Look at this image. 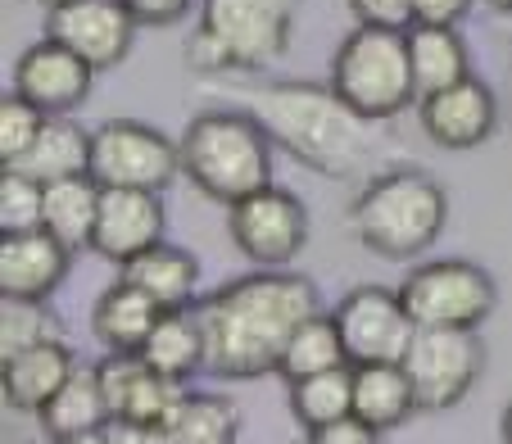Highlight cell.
<instances>
[{"instance_id": "obj_1", "label": "cell", "mask_w": 512, "mask_h": 444, "mask_svg": "<svg viewBox=\"0 0 512 444\" xmlns=\"http://www.w3.org/2000/svg\"><path fill=\"white\" fill-rule=\"evenodd\" d=\"M318 309V286L286 268L227 281L195 309L204 331V372L223 381H254L281 367L286 340Z\"/></svg>"}, {"instance_id": "obj_2", "label": "cell", "mask_w": 512, "mask_h": 444, "mask_svg": "<svg viewBox=\"0 0 512 444\" xmlns=\"http://www.w3.org/2000/svg\"><path fill=\"white\" fill-rule=\"evenodd\" d=\"M236 109L268 132L272 145L300 164L327 177H358L368 168L377 136L372 123L358 118L331 87H304V82H241L232 87Z\"/></svg>"}, {"instance_id": "obj_3", "label": "cell", "mask_w": 512, "mask_h": 444, "mask_svg": "<svg viewBox=\"0 0 512 444\" xmlns=\"http://www.w3.org/2000/svg\"><path fill=\"white\" fill-rule=\"evenodd\" d=\"M449 218V195L422 168H386L363 182L349 204V227L358 245L386 263H408L426 254Z\"/></svg>"}, {"instance_id": "obj_4", "label": "cell", "mask_w": 512, "mask_h": 444, "mask_svg": "<svg viewBox=\"0 0 512 444\" xmlns=\"http://www.w3.org/2000/svg\"><path fill=\"white\" fill-rule=\"evenodd\" d=\"M177 150H182V173L195 182V191L227 209L272 182V141L245 109L195 114Z\"/></svg>"}, {"instance_id": "obj_5", "label": "cell", "mask_w": 512, "mask_h": 444, "mask_svg": "<svg viewBox=\"0 0 512 444\" xmlns=\"http://www.w3.org/2000/svg\"><path fill=\"white\" fill-rule=\"evenodd\" d=\"M290 0H204L200 28L186 41V64L204 78L263 73L290 46Z\"/></svg>"}, {"instance_id": "obj_6", "label": "cell", "mask_w": 512, "mask_h": 444, "mask_svg": "<svg viewBox=\"0 0 512 444\" xmlns=\"http://www.w3.org/2000/svg\"><path fill=\"white\" fill-rule=\"evenodd\" d=\"M331 91L368 123H390L417 100L408 32L399 28H354L331 59Z\"/></svg>"}, {"instance_id": "obj_7", "label": "cell", "mask_w": 512, "mask_h": 444, "mask_svg": "<svg viewBox=\"0 0 512 444\" xmlns=\"http://www.w3.org/2000/svg\"><path fill=\"white\" fill-rule=\"evenodd\" d=\"M485 340L472 327H417L404 354V372L413 381L417 408L445 413L458 408L485 372Z\"/></svg>"}, {"instance_id": "obj_8", "label": "cell", "mask_w": 512, "mask_h": 444, "mask_svg": "<svg viewBox=\"0 0 512 444\" xmlns=\"http://www.w3.org/2000/svg\"><path fill=\"white\" fill-rule=\"evenodd\" d=\"M404 309L417 327H481L499 304V286L485 268L467 259H431L417 263L399 286Z\"/></svg>"}, {"instance_id": "obj_9", "label": "cell", "mask_w": 512, "mask_h": 444, "mask_svg": "<svg viewBox=\"0 0 512 444\" xmlns=\"http://www.w3.org/2000/svg\"><path fill=\"white\" fill-rule=\"evenodd\" d=\"M177 173H182V150L159 127L136 118H109L91 132V182L164 195Z\"/></svg>"}, {"instance_id": "obj_10", "label": "cell", "mask_w": 512, "mask_h": 444, "mask_svg": "<svg viewBox=\"0 0 512 444\" xmlns=\"http://www.w3.org/2000/svg\"><path fill=\"white\" fill-rule=\"evenodd\" d=\"M232 218H227V232H232L236 250L245 254L259 268H290V263L304 254L309 245V209L295 191L286 186H263V191L236 200Z\"/></svg>"}, {"instance_id": "obj_11", "label": "cell", "mask_w": 512, "mask_h": 444, "mask_svg": "<svg viewBox=\"0 0 512 444\" xmlns=\"http://www.w3.org/2000/svg\"><path fill=\"white\" fill-rule=\"evenodd\" d=\"M345 340L349 367H372V363H404L408 345L417 336L413 313L404 309V295L386 286H354L345 290V300L331 309Z\"/></svg>"}, {"instance_id": "obj_12", "label": "cell", "mask_w": 512, "mask_h": 444, "mask_svg": "<svg viewBox=\"0 0 512 444\" xmlns=\"http://www.w3.org/2000/svg\"><path fill=\"white\" fill-rule=\"evenodd\" d=\"M136 28L141 23L127 14L123 0H64L46 10V37L68 46L96 73H109L132 55Z\"/></svg>"}, {"instance_id": "obj_13", "label": "cell", "mask_w": 512, "mask_h": 444, "mask_svg": "<svg viewBox=\"0 0 512 444\" xmlns=\"http://www.w3.org/2000/svg\"><path fill=\"white\" fill-rule=\"evenodd\" d=\"M96 87V68H87L78 55L59 41L41 37L14 59V82L10 91L37 105L46 118H68Z\"/></svg>"}, {"instance_id": "obj_14", "label": "cell", "mask_w": 512, "mask_h": 444, "mask_svg": "<svg viewBox=\"0 0 512 444\" xmlns=\"http://www.w3.org/2000/svg\"><path fill=\"white\" fill-rule=\"evenodd\" d=\"M168 209L159 191H123V186H100V218L91 232V254L109 263H132L136 254L164 245Z\"/></svg>"}, {"instance_id": "obj_15", "label": "cell", "mask_w": 512, "mask_h": 444, "mask_svg": "<svg viewBox=\"0 0 512 444\" xmlns=\"http://www.w3.org/2000/svg\"><path fill=\"white\" fill-rule=\"evenodd\" d=\"M417 123H422L426 141L440 150H476L499 127V100H494L490 82L463 78L458 87L417 100Z\"/></svg>"}, {"instance_id": "obj_16", "label": "cell", "mask_w": 512, "mask_h": 444, "mask_svg": "<svg viewBox=\"0 0 512 444\" xmlns=\"http://www.w3.org/2000/svg\"><path fill=\"white\" fill-rule=\"evenodd\" d=\"M96 367H100V386H105L114 422L164 426L168 413L177 408V399L186 395L182 381L155 372L141 354H109L105 363H96Z\"/></svg>"}, {"instance_id": "obj_17", "label": "cell", "mask_w": 512, "mask_h": 444, "mask_svg": "<svg viewBox=\"0 0 512 444\" xmlns=\"http://www.w3.org/2000/svg\"><path fill=\"white\" fill-rule=\"evenodd\" d=\"M73 268V250L50 232L0 236V300L46 304L64 286Z\"/></svg>"}, {"instance_id": "obj_18", "label": "cell", "mask_w": 512, "mask_h": 444, "mask_svg": "<svg viewBox=\"0 0 512 444\" xmlns=\"http://www.w3.org/2000/svg\"><path fill=\"white\" fill-rule=\"evenodd\" d=\"M73 372H78V358L64 345V336H55V340H41V345H28L19 354L0 358V390H5V404L10 408L41 413Z\"/></svg>"}, {"instance_id": "obj_19", "label": "cell", "mask_w": 512, "mask_h": 444, "mask_svg": "<svg viewBox=\"0 0 512 444\" xmlns=\"http://www.w3.org/2000/svg\"><path fill=\"white\" fill-rule=\"evenodd\" d=\"M123 281H132L141 295H150L164 313L191 309L195 286H200V263H195L191 250L164 241V245H155V250L136 254L132 263H123Z\"/></svg>"}, {"instance_id": "obj_20", "label": "cell", "mask_w": 512, "mask_h": 444, "mask_svg": "<svg viewBox=\"0 0 512 444\" xmlns=\"http://www.w3.org/2000/svg\"><path fill=\"white\" fill-rule=\"evenodd\" d=\"M159 304L132 286V281H114L91 309V331L109 354H141L150 331L159 322Z\"/></svg>"}, {"instance_id": "obj_21", "label": "cell", "mask_w": 512, "mask_h": 444, "mask_svg": "<svg viewBox=\"0 0 512 444\" xmlns=\"http://www.w3.org/2000/svg\"><path fill=\"white\" fill-rule=\"evenodd\" d=\"M408 64H413L417 100L472 78V59H467L458 28H440V23H413L408 28Z\"/></svg>"}, {"instance_id": "obj_22", "label": "cell", "mask_w": 512, "mask_h": 444, "mask_svg": "<svg viewBox=\"0 0 512 444\" xmlns=\"http://www.w3.org/2000/svg\"><path fill=\"white\" fill-rule=\"evenodd\" d=\"M417 413V395L404 363H372L354 367V417L368 422L377 435L404 426Z\"/></svg>"}, {"instance_id": "obj_23", "label": "cell", "mask_w": 512, "mask_h": 444, "mask_svg": "<svg viewBox=\"0 0 512 444\" xmlns=\"http://www.w3.org/2000/svg\"><path fill=\"white\" fill-rule=\"evenodd\" d=\"M37 422L50 440H59V435H82V431H105V426L114 422V413H109L105 386H100V367L78 363V372L59 386V395L41 408Z\"/></svg>"}, {"instance_id": "obj_24", "label": "cell", "mask_w": 512, "mask_h": 444, "mask_svg": "<svg viewBox=\"0 0 512 444\" xmlns=\"http://www.w3.org/2000/svg\"><path fill=\"white\" fill-rule=\"evenodd\" d=\"M14 168L41 186L68 182V177H91V132H82L73 118H46L41 136Z\"/></svg>"}, {"instance_id": "obj_25", "label": "cell", "mask_w": 512, "mask_h": 444, "mask_svg": "<svg viewBox=\"0 0 512 444\" xmlns=\"http://www.w3.org/2000/svg\"><path fill=\"white\" fill-rule=\"evenodd\" d=\"M141 358L155 367V372L182 381V386L195 377V372H204V331H200L195 309L159 313V322H155V331H150V340H145Z\"/></svg>"}, {"instance_id": "obj_26", "label": "cell", "mask_w": 512, "mask_h": 444, "mask_svg": "<svg viewBox=\"0 0 512 444\" xmlns=\"http://www.w3.org/2000/svg\"><path fill=\"white\" fill-rule=\"evenodd\" d=\"M96 218H100V182H91V177H68V182L46 186V218H41V232L64 241L73 254L91 250Z\"/></svg>"}, {"instance_id": "obj_27", "label": "cell", "mask_w": 512, "mask_h": 444, "mask_svg": "<svg viewBox=\"0 0 512 444\" xmlns=\"http://www.w3.org/2000/svg\"><path fill=\"white\" fill-rule=\"evenodd\" d=\"M168 444H236L241 435V413L232 399L204 395V390H186L177 408L164 422Z\"/></svg>"}, {"instance_id": "obj_28", "label": "cell", "mask_w": 512, "mask_h": 444, "mask_svg": "<svg viewBox=\"0 0 512 444\" xmlns=\"http://www.w3.org/2000/svg\"><path fill=\"white\" fill-rule=\"evenodd\" d=\"M336 367H349L345 354V340H340V327L331 313H313L309 322L295 327V336L286 340V354H281V377L290 381H304V377H318V372H336Z\"/></svg>"}, {"instance_id": "obj_29", "label": "cell", "mask_w": 512, "mask_h": 444, "mask_svg": "<svg viewBox=\"0 0 512 444\" xmlns=\"http://www.w3.org/2000/svg\"><path fill=\"white\" fill-rule=\"evenodd\" d=\"M290 413L304 431H322V426L340 422L354 413V367H336V372H318V377L290 381L286 386Z\"/></svg>"}, {"instance_id": "obj_30", "label": "cell", "mask_w": 512, "mask_h": 444, "mask_svg": "<svg viewBox=\"0 0 512 444\" xmlns=\"http://www.w3.org/2000/svg\"><path fill=\"white\" fill-rule=\"evenodd\" d=\"M41 218H46V186L19 168H5L0 173V236L41 232Z\"/></svg>"}, {"instance_id": "obj_31", "label": "cell", "mask_w": 512, "mask_h": 444, "mask_svg": "<svg viewBox=\"0 0 512 444\" xmlns=\"http://www.w3.org/2000/svg\"><path fill=\"white\" fill-rule=\"evenodd\" d=\"M59 322L46 313V304H28V300H0V358L19 354L28 345L55 340Z\"/></svg>"}, {"instance_id": "obj_32", "label": "cell", "mask_w": 512, "mask_h": 444, "mask_svg": "<svg viewBox=\"0 0 512 444\" xmlns=\"http://www.w3.org/2000/svg\"><path fill=\"white\" fill-rule=\"evenodd\" d=\"M41 127H46V114H41L37 105H28L23 96H5L0 100V164L14 168L23 155L32 150V141L41 136Z\"/></svg>"}, {"instance_id": "obj_33", "label": "cell", "mask_w": 512, "mask_h": 444, "mask_svg": "<svg viewBox=\"0 0 512 444\" xmlns=\"http://www.w3.org/2000/svg\"><path fill=\"white\" fill-rule=\"evenodd\" d=\"M358 28H413V0H349Z\"/></svg>"}, {"instance_id": "obj_34", "label": "cell", "mask_w": 512, "mask_h": 444, "mask_svg": "<svg viewBox=\"0 0 512 444\" xmlns=\"http://www.w3.org/2000/svg\"><path fill=\"white\" fill-rule=\"evenodd\" d=\"M127 14H132L141 28H173L177 19L191 14L195 0H123Z\"/></svg>"}, {"instance_id": "obj_35", "label": "cell", "mask_w": 512, "mask_h": 444, "mask_svg": "<svg viewBox=\"0 0 512 444\" xmlns=\"http://www.w3.org/2000/svg\"><path fill=\"white\" fill-rule=\"evenodd\" d=\"M309 444H381V435L349 413V417H340V422L322 426V431H309Z\"/></svg>"}, {"instance_id": "obj_36", "label": "cell", "mask_w": 512, "mask_h": 444, "mask_svg": "<svg viewBox=\"0 0 512 444\" xmlns=\"http://www.w3.org/2000/svg\"><path fill=\"white\" fill-rule=\"evenodd\" d=\"M472 10V0H413V23H440L458 28V19Z\"/></svg>"}, {"instance_id": "obj_37", "label": "cell", "mask_w": 512, "mask_h": 444, "mask_svg": "<svg viewBox=\"0 0 512 444\" xmlns=\"http://www.w3.org/2000/svg\"><path fill=\"white\" fill-rule=\"evenodd\" d=\"M114 444H168L164 426H145V422H109Z\"/></svg>"}, {"instance_id": "obj_38", "label": "cell", "mask_w": 512, "mask_h": 444, "mask_svg": "<svg viewBox=\"0 0 512 444\" xmlns=\"http://www.w3.org/2000/svg\"><path fill=\"white\" fill-rule=\"evenodd\" d=\"M50 444H114V435H109V426H105V431H82V435H59V440H50Z\"/></svg>"}, {"instance_id": "obj_39", "label": "cell", "mask_w": 512, "mask_h": 444, "mask_svg": "<svg viewBox=\"0 0 512 444\" xmlns=\"http://www.w3.org/2000/svg\"><path fill=\"white\" fill-rule=\"evenodd\" d=\"M499 435H503V444H512V404L503 408V417H499Z\"/></svg>"}, {"instance_id": "obj_40", "label": "cell", "mask_w": 512, "mask_h": 444, "mask_svg": "<svg viewBox=\"0 0 512 444\" xmlns=\"http://www.w3.org/2000/svg\"><path fill=\"white\" fill-rule=\"evenodd\" d=\"M485 5H494V10H503V14H512V0H485Z\"/></svg>"}, {"instance_id": "obj_41", "label": "cell", "mask_w": 512, "mask_h": 444, "mask_svg": "<svg viewBox=\"0 0 512 444\" xmlns=\"http://www.w3.org/2000/svg\"><path fill=\"white\" fill-rule=\"evenodd\" d=\"M28 5H41V10H55V5H64V0H28Z\"/></svg>"}, {"instance_id": "obj_42", "label": "cell", "mask_w": 512, "mask_h": 444, "mask_svg": "<svg viewBox=\"0 0 512 444\" xmlns=\"http://www.w3.org/2000/svg\"><path fill=\"white\" fill-rule=\"evenodd\" d=\"M5 444H19V440H5Z\"/></svg>"}]
</instances>
